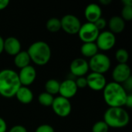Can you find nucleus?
<instances>
[{"mask_svg": "<svg viewBox=\"0 0 132 132\" xmlns=\"http://www.w3.org/2000/svg\"><path fill=\"white\" fill-rule=\"evenodd\" d=\"M4 51V39L0 36V54Z\"/></svg>", "mask_w": 132, "mask_h": 132, "instance_id": "35", "label": "nucleus"}, {"mask_svg": "<svg viewBox=\"0 0 132 132\" xmlns=\"http://www.w3.org/2000/svg\"><path fill=\"white\" fill-rule=\"evenodd\" d=\"M18 76L21 85L23 87H27L31 85L35 81L36 77V71L32 66L29 65L22 69H20Z\"/></svg>", "mask_w": 132, "mask_h": 132, "instance_id": "13", "label": "nucleus"}, {"mask_svg": "<svg viewBox=\"0 0 132 132\" xmlns=\"http://www.w3.org/2000/svg\"><path fill=\"white\" fill-rule=\"evenodd\" d=\"M87 87L95 91L103 90L107 84V80L104 74L91 72L86 77Z\"/></svg>", "mask_w": 132, "mask_h": 132, "instance_id": "10", "label": "nucleus"}, {"mask_svg": "<svg viewBox=\"0 0 132 132\" xmlns=\"http://www.w3.org/2000/svg\"><path fill=\"white\" fill-rule=\"evenodd\" d=\"M111 2V0H100V3L103 5H108Z\"/></svg>", "mask_w": 132, "mask_h": 132, "instance_id": "37", "label": "nucleus"}, {"mask_svg": "<svg viewBox=\"0 0 132 132\" xmlns=\"http://www.w3.org/2000/svg\"><path fill=\"white\" fill-rule=\"evenodd\" d=\"M122 3L125 6H132L131 0H122Z\"/></svg>", "mask_w": 132, "mask_h": 132, "instance_id": "36", "label": "nucleus"}, {"mask_svg": "<svg viewBox=\"0 0 132 132\" xmlns=\"http://www.w3.org/2000/svg\"><path fill=\"white\" fill-rule=\"evenodd\" d=\"M124 21H131L132 19V6L124 5L121 11V16Z\"/></svg>", "mask_w": 132, "mask_h": 132, "instance_id": "26", "label": "nucleus"}, {"mask_svg": "<svg viewBox=\"0 0 132 132\" xmlns=\"http://www.w3.org/2000/svg\"><path fill=\"white\" fill-rule=\"evenodd\" d=\"M95 43L98 50L108 51L111 50L116 43V37L114 33L110 31H104L99 33Z\"/></svg>", "mask_w": 132, "mask_h": 132, "instance_id": "9", "label": "nucleus"}, {"mask_svg": "<svg viewBox=\"0 0 132 132\" xmlns=\"http://www.w3.org/2000/svg\"><path fill=\"white\" fill-rule=\"evenodd\" d=\"M9 132H27V130L24 126L18 125H15L12 128H11Z\"/></svg>", "mask_w": 132, "mask_h": 132, "instance_id": "31", "label": "nucleus"}, {"mask_svg": "<svg viewBox=\"0 0 132 132\" xmlns=\"http://www.w3.org/2000/svg\"><path fill=\"white\" fill-rule=\"evenodd\" d=\"M109 127L104 121L96 122L92 127V132H108Z\"/></svg>", "mask_w": 132, "mask_h": 132, "instance_id": "25", "label": "nucleus"}, {"mask_svg": "<svg viewBox=\"0 0 132 132\" xmlns=\"http://www.w3.org/2000/svg\"><path fill=\"white\" fill-rule=\"evenodd\" d=\"M88 65L89 69L92 72L104 74L110 70L111 63L110 58L106 54L97 53L93 57L90 58Z\"/></svg>", "mask_w": 132, "mask_h": 132, "instance_id": "5", "label": "nucleus"}, {"mask_svg": "<svg viewBox=\"0 0 132 132\" xmlns=\"http://www.w3.org/2000/svg\"><path fill=\"white\" fill-rule=\"evenodd\" d=\"M80 53L85 57L91 58L98 53V48L95 43H85L80 47Z\"/></svg>", "mask_w": 132, "mask_h": 132, "instance_id": "20", "label": "nucleus"}, {"mask_svg": "<svg viewBox=\"0 0 132 132\" xmlns=\"http://www.w3.org/2000/svg\"><path fill=\"white\" fill-rule=\"evenodd\" d=\"M4 51L9 55L15 56L21 51V43L19 40L14 36H9L4 39Z\"/></svg>", "mask_w": 132, "mask_h": 132, "instance_id": "16", "label": "nucleus"}, {"mask_svg": "<svg viewBox=\"0 0 132 132\" xmlns=\"http://www.w3.org/2000/svg\"><path fill=\"white\" fill-rule=\"evenodd\" d=\"M15 96L20 103L24 104L31 103L33 99V94L28 87L21 86Z\"/></svg>", "mask_w": 132, "mask_h": 132, "instance_id": "18", "label": "nucleus"}, {"mask_svg": "<svg viewBox=\"0 0 132 132\" xmlns=\"http://www.w3.org/2000/svg\"><path fill=\"white\" fill-rule=\"evenodd\" d=\"M75 83L77 88H85L86 87H87V82L85 77H77V79L75 80Z\"/></svg>", "mask_w": 132, "mask_h": 132, "instance_id": "28", "label": "nucleus"}, {"mask_svg": "<svg viewBox=\"0 0 132 132\" xmlns=\"http://www.w3.org/2000/svg\"><path fill=\"white\" fill-rule=\"evenodd\" d=\"M102 9L101 7L96 3H90L87 5L84 10V16L88 22L94 23L97 19L101 18Z\"/></svg>", "mask_w": 132, "mask_h": 132, "instance_id": "15", "label": "nucleus"}, {"mask_svg": "<svg viewBox=\"0 0 132 132\" xmlns=\"http://www.w3.org/2000/svg\"><path fill=\"white\" fill-rule=\"evenodd\" d=\"M131 77V68L127 63H118L112 72L114 82L120 84H123Z\"/></svg>", "mask_w": 132, "mask_h": 132, "instance_id": "11", "label": "nucleus"}, {"mask_svg": "<svg viewBox=\"0 0 132 132\" xmlns=\"http://www.w3.org/2000/svg\"><path fill=\"white\" fill-rule=\"evenodd\" d=\"M100 31L97 29L95 25L91 22H85L81 25L80 29L78 32L80 39L85 43H95Z\"/></svg>", "mask_w": 132, "mask_h": 132, "instance_id": "6", "label": "nucleus"}, {"mask_svg": "<svg viewBox=\"0 0 132 132\" xmlns=\"http://www.w3.org/2000/svg\"><path fill=\"white\" fill-rule=\"evenodd\" d=\"M104 121L109 128H121L128 125L130 117L123 108H109L104 114Z\"/></svg>", "mask_w": 132, "mask_h": 132, "instance_id": "4", "label": "nucleus"}, {"mask_svg": "<svg viewBox=\"0 0 132 132\" xmlns=\"http://www.w3.org/2000/svg\"><path fill=\"white\" fill-rule=\"evenodd\" d=\"M77 90L78 88L76 85L75 80L72 79H67L60 83L59 94L61 97L70 99L76 95Z\"/></svg>", "mask_w": 132, "mask_h": 132, "instance_id": "14", "label": "nucleus"}, {"mask_svg": "<svg viewBox=\"0 0 132 132\" xmlns=\"http://www.w3.org/2000/svg\"><path fill=\"white\" fill-rule=\"evenodd\" d=\"M18 73L11 69H4L0 71V95L11 98L14 97L21 87Z\"/></svg>", "mask_w": 132, "mask_h": 132, "instance_id": "2", "label": "nucleus"}, {"mask_svg": "<svg viewBox=\"0 0 132 132\" xmlns=\"http://www.w3.org/2000/svg\"><path fill=\"white\" fill-rule=\"evenodd\" d=\"M27 53L31 61L38 66L46 65L51 58L50 46L44 41H36L32 43Z\"/></svg>", "mask_w": 132, "mask_h": 132, "instance_id": "3", "label": "nucleus"}, {"mask_svg": "<svg viewBox=\"0 0 132 132\" xmlns=\"http://www.w3.org/2000/svg\"><path fill=\"white\" fill-rule=\"evenodd\" d=\"M46 29L50 32H57L61 29L60 19L56 17H52L46 22Z\"/></svg>", "mask_w": 132, "mask_h": 132, "instance_id": "22", "label": "nucleus"}, {"mask_svg": "<svg viewBox=\"0 0 132 132\" xmlns=\"http://www.w3.org/2000/svg\"><path fill=\"white\" fill-rule=\"evenodd\" d=\"M70 69L71 73L75 77H84L89 71L88 62L83 58H76L71 62Z\"/></svg>", "mask_w": 132, "mask_h": 132, "instance_id": "12", "label": "nucleus"}, {"mask_svg": "<svg viewBox=\"0 0 132 132\" xmlns=\"http://www.w3.org/2000/svg\"><path fill=\"white\" fill-rule=\"evenodd\" d=\"M7 130V125L5 120L0 117V132H5Z\"/></svg>", "mask_w": 132, "mask_h": 132, "instance_id": "32", "label": "nucleus"}, {"mask_svg": "<svg viewBox=\"0 0 132 132\" xmlns=\"http://www.w3.org/2000/svg\"><path fill=\"white\" fill-rule=\"evenodd\" d=\"M35 132H55V131H54L53 128L51 125L44 124V125H39L36 129Z\"/></svg>", "mask_w": 132, "mask_h": 132, "instance_id": "27", "label": "nucleus"}, {"mask_svg": "<svg viewBox=\"0 0 132 132\" xmlns=\"http://www.w3.org/2000/svg\"><path fill=\"white\" fill-rule=\"evenodd\" d=\"M94 24L95 25V26L97 27V29L100 31V30L104 29L106 27V26H107V21H106L105 19H104V18L101 17L99 19H97Z\"/></svg>", "mask_w": 132, "mask_h": 132, "instance_id": "29", "label": "nucleus"}, {"mask_svg": "<svg viewBox=\"0 0 132 132\" xmlns=\"http://www.w3.org/2000/svg\"><path fill=\"white\" fill-rule=\"evenodd\" d=\"M60 22L61 29L65 32L70 35L77 34L82 25L78 17L70 14L63 16L60 19Z\"/></svg>", "mask_w": 132, "mask_h": 132, "instance_id": "7", "label": "nucleus"}, {"mask_svg": "<svg viewBox=\"0 0 132 132\" xmlns=\"http://www.w3.org/2000/svg\"><path fill=\"white\" fill-rule=\"evenodd\" d=\"M115 58L118 63H127L129 58V54L125 49L121 48L116 51Z\"/></svg>", "mask_w": 132, "mask_h": 132, "instance_id": "24", "label": "nucleus"}, {"mask_svg": "<svg viewBox=\"0 0 132 132\" xmlns=\"http://www.w3.org/2000/svg\"><path fill=\"white\" fill-rule=\"evenodd\" d=\"M128 93L121 84L116 82H110L103 90V97L109 108H123L125 106Z\"/></svg>", "mask_w": 132, "mask_h": 132, "instance_id": "1", "label": "nucleus"}, {"mask_svg": "<svg viewBox=\"0 0 132 132\" xmlns=\"http://www.w3.org/2000/svg\"><path fill=\"white\" fill-rule=\"evenodd\" d=\"M53 99V96L46 92L41 93L38 97V101L43 107H51Z\"/></svg>", "mask_w": 132, "mask_h": 132, "instance_id": "23", "label": "nucleus"}, {"mask_svg": "<svg viewBox=\"0 0 132 132\" xmlns=\"http://www.w3.org/2000/svg\"><path fill=\"white\" fill-rule=\"evenodd\" d=\"M9 5V1L8 0H0V10L5 9Z\"/></svg>", "mask_w": 132, "mask_h": 132, "instance_id": "34", "label": "nucleus"}, {"mask_svg": "<svg viewBox=\"0 0 132 132\" xmlns=\"http://www.w3.org/2000/svg\"><path fill=\"white\" fill-rule=\"evenodd\" d=\"M108 26L110 32L112 33H121L125 28V22L121 16L114 15L110 19L108 22Z\"/></svg>", "mask_w": 132, "mask_h": 132, "instance_id": "17", "label": "nucleus"}, {"mask_svg": "<svg viewBox=\"0 0 132 132\" xmlns=\"http://www.w3.org/2000/svg\"><path fill=\"white\" fill-rule=\"evenodd\" d=\"M51 107L54 113L60 118L67 117L71 113L72 110V106L70 100L61 96L54 97Z\"/></svg>", "mask_w": 132, "mask_h": 132, "instance_id": "8", "label": "nucleus"}, {"mask_svg": "<svg viewBox=\"0 0 132 132\" xmlns=\"http://www.w3.org/2000/svg\"><path fill=\"white\" fill-rule=\"evenodd\" d=\"M122 87H124V89L126 90L127 93L131 94L132 90V77H129L127 80H125L123 84H121Z\"/></svg>", "mask_w": 132, "mask_h": 132, "instance_id": "30", "label": "nucleus"}, {"mask_svg": "<svg viewBox=\"0 0 132 132\" xmlns=\"http://www.w3.org/2000/svg\"><path fill=\"white\" fill-rule=\"evenodd\" d=\"M125 106L131 108H132V95L131 94H128L127 99H126V102H125Z\"/></svg>", "mask_w": 132, "mask_h": 132, "instance_id": "33", "label": "nucleus"}, {"mask_svg": "<svg viewBox=\"0 0 132 132\" xmlns=\"http://www.w3.org/2000/svg\"><path fill=\"white\" fill-rule=\"evenodd\" d=\"M31 62L30 57L27 51H20L18 54L15 56L14 63L15 65L20 69H22L29 65Z\"/></svg>", "mask_w": 132, "mask_h": 132, "instance_id": "19", "label": "nucleus"}, {"mask_svg": "<svg viewBox=\"0 0 132 132\" xmlns=\"http://www.w3.org/2000/svg\"><path fill=\"white\" fill-rule=\"evenodd\" d=\"M60 83L55 79L48 80L45 84L46 92L53 96L55 94H57L59 93V90H60Z\"/></svg>", "mask_w": 132, "mask_h": 132, "instance_id": "21", "label": "nucleus"}]
</instances>
